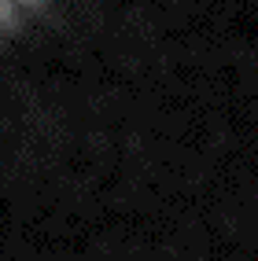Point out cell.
Segmentation results:
<instances>
[{
	"instance_id": "obj_1",
	"label": "cell",
	"mask_w": 258,
	"mask_h": 261,
	"mask_svg": "<svg viewBox=\"0 0 258 261\" xmlns=\"http://www.w3.org/2000/svg\"><path fill=\"white\" fill-rule=\"evenodd\" d=\"M37 4H44V0H0V33L11 30L15 22H22Z\"/></svg>"
}]
</instances>
